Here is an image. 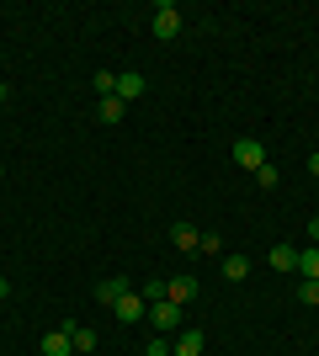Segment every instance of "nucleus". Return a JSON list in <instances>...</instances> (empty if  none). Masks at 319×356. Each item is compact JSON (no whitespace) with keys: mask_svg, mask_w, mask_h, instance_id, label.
<instances>
[{"mask_svg":"<svg viewBox=\"0 0 319 356\" xmlns=\"http://www.w3.org/2000/svg\"><path fill=\"white\" fill-rule=\"evenodd\" d=\"M309 170H314V176H319V149H314V154H309Z\"/></svg>","mask_w":319,"mask_h":356,"instance_id":"obj_23","label":"nucleus"},{"mask_svg":"<svg viewBox=\"0 0 319 356\" xmlns=\"http://www.w3.org/2000/svg\"><path fill=\"white\" fill-rule=\"evenodd\" d=\"M144 356H176V341H170V335H154V341L144 346Z\"/></svg>","mask_w":319,"mask_h":356,"instance_id":"obj_17","label":"nucleus"},{"mask_svg":"<svg viewBox=\"0 0 319 356\" xmlns=\"http://www.w3.org/2000/svg\"><path fill=\"white\" fill-rule=\"evenodd\" d=\"M112 309H117V319H122V325H133V319H144V314H149V303H144L138 293H128V298H117Z\"/></svg>","mask_w":319,"mask_h":356,"instance_id":"obj_8","label":"nucleus"},{"mask_svg":"<svg viewBox=\"0 0 319 356\" xmlns=\"http://www.w3.org/2000/svg\"><path fill=\"white\" fill-rule=\"evenodd\" d=\"M0 298H11V282H6V277H0Z\"/></svg>","mask_w":319,"mask_h":356,"instance_id":"obj_24","label":"nucleus"},{"mask_svg":"<svg viewBox=\"0 0 319 356\" xmlns=\"http://www.w3.org/2000/svg\"><path fill=\"white\" fill-rule=\"evenodd\" d=\"M298 303H319V282H309V277H304V282H298Z\"/></svg>","mask_w":319,"mask_h":356,"instance_id":"obj_20","label":"nucleus"},{"mask_svg":"<svg viewBox=\"0 0 319 356\" xmlns=\"http://www.w3.org/2000/svg\"><path fill=\"white\" fill-rule=\"evenodd\" d=\"M0 176H6V170H0Z\"/></svg>","mask_w":319,"mask_h":356,"instance_id":"obj_26","label":"nucleus"},{"mask_svg":"<svg viewBox=\"0 0 319 356\" xmlns=\"http://www.w3.org/2000/svg\"><path fill=\"white\" fill-rule=\"evenodd\" d=\"M96 90H101V96H117V74H112V70H96Z\"/></svg>","mask_w":319,"mask_h":356,"instance_id":"obj_19","label":"nucleus"},{"mask_svg":"<svg viewBox=\"0 0 319 356\" xmlns=\"http://www.w3.org/2000/svg\"><path fill=\"white\" fill-rule=\"evenodd\" d=\"M298 277H309V282H319V245H309V250H298Z\"/></svg>","mask_w":319,"mask_h":356,"instance_id":"obj_14","label":"nucleus"},{"mask_svg":"<svg viewBox=\"0 0 319 356\" xmlns=\"http://www.w3.org/2000/svg\"><path fill=\"white\" fill-rule=\"evenodd\" d=\"M0 102H6V86H0Z\"/></svg>","mask_w":319,"mask_h":356,"instance_id":"obj_25","label":"nucleus"},{"mask_svg":"<svg viewBox=\"0 0 319 356\" xmlns=\"http://www.w3.org/2000/svg\"><path fill=\"white\" fill-rule=\"evenodd\" d=\"M128 293H133V282H128V277H106V282L96 287V298H101L106 309H112V303H117V298H128Z\"/></svg>","mask_w":319,"mask_h":356,"instance_id":"obj_9","label":"nucleus"},{"mask_svg":"<svg viewBox=\"0 0 319 356\" xmlns=\"http://www.w3.org/2000/svg\"><path fill=\"white\" fill-rule=\"evenodd\" d=\"M197 239H202V229H197V223H170V245H176V250L197 255Z\"/></svg>","mask_w":319,"mask_h":356,"instance_id":"obj_5","label":"nucleus"},{"mask_svg":"<svg viewBox=\"0 0 319 356\" xmlns=\"http://www.w3.org/2000/svg\"><path fill=\"white\" fill-rule=\"evenodd\" d=\"M309 245H319V213L309 218Z\"/></svg>","mask_w":319,"mask_h":356,"instance_id":"obj_22","label":"nucleus"},{"mask_svg":"<svg viewBox=\"0 0 319 356\" xmlns=\"http://www.w3.org/2000/svg\"><path fill=\"white\" fill-rule=\"evenodd\" d=\"M218 271H224V282H245V277H250V255H224Z\"/></svg>","mask_w":319,"mask_h":356,"instance_id":"obj_10","label":"nucleus"},{"mask_svg":"<svg viewBox=\"0 0 319 356\" xmlns=\"http://www.w3.org/2000/svg\"><path fill=\"white\" fill-rule=\"evenodd\" d=\"M165 298H170V303H181V309H186V303L197 298V277H170V282H165Z\"/></svg>","mask_w":319,"mask_h":356,"instance_id":"obj_6","label":"nucleus"},{"mask_svg":"<svg viewBox=\"0 0 319 356\" xmlns=\"http://www.w3.org/2000/svg\"><path fill=\"white\" fill-rule=\"evenodd\" d=\"M144 90H149V80H144L138 70H122V74H117V102H138Z\"/></svg>","mask_w":319,"mask_h":356,"instance_id":"obj_4","label":"nucleus"},{"mask_svg":"<svg viewBox=\"0 0 319 356\" xmlns=\"http://www.w3.org/2000/svg\"><path fill=\"white\" fill-rule=\"evenodd\" d=\"M266 261H272L277 271H298V250H293V245H272V255H266Z\"/></svg>","mask_w":319,"mask_h":356,"instance_id":"obj_12","label":"nucleus"},{"mask_svg":"<svg viewBox=\"0 0 319 356\" xmlns=\"http://www.w3.org/2000/svg\"><path fill=\"white\" fill-rule=\"evenodd\" d=\"M64 335H69V341H75V351H96V341H101V335H96L91 325H75V319H69V325H64Z\"/></svg>","mask_w":319,"mask_h":356,"instance_id":"obj_11","label":"nucleus"},{"mask_svg":"<svg viewBox=\"0 0 319 356\" xmlns=\"http://www.w3.org/2000/svg\"><path fill=\"white\" fill-rule=\"evenodd\" d=\"M256 186H277V165H272V160L256 170Z\"/></svg>","mask_w":319,"mask_h":356,"instance_id":"obj_21","label":"nucleus"},{"mask_svg":"<svg viewBox=\"0 0 319 356\" xmlns=\"http://www.w3.org/2000/svg\"><path fill=\"white\" fill-rule=\"evenodd\" d=\"M149 32L160 38V43H170V38L181 32V6H170V0H160V6H154V22H149Z\"/></svg>","mask_w":319,"mask_h":356,"instance_id":"obj_2","label":"nucleus"},{"mask_svg":"<svg viewBox=\"0 0 319 356\" xmlns=\"http://www.w3.org/2000/svg\"><path fill=\"white\" fill-rule=\"evenodd\" d=\"M144 319L154 325V335H181V319H186V309H181V303H170V298H154Z\"/></svg>","mask_w":319,"mask_h":356,"instance_id":"obj_1","label":"nucleus"},{"mask_svg":"<svg viewBox=\"0 0 319 356\" xmlns=\"http://www.w3.org/2000/svg\"><path fill=\"white\" fill-rule=\"evenodd\" d=\"M38 351H43V356H75V341H69L64 330H48L43 341H38Z\"/></svg>","mask_w":319,"mask_h":356,"instance_id":"obj_7","label":"nucleus"},{"mask_svg":"<svg viewBox=\"0 0 319 356\" xmlns=\"http://www.w3.org/2000/svg\"><path fill=\"white\" fill-rule=\"evenodd\" d=\"M176 356H202V330H181L176 335Z\"/></svg>","mask_w":319,"mask_h":356,"instance_id":"obj_13","label":"nucleus"},{"mask_svg":"<svg viewBox=\"0 0 319 356\" xmlns=\"http://www.w3.org/2000/svg\"><path fill=\"white\" fill-rule=\"evenodd\" d=\"M229 154H234V165H240V170H250V176H256L261 165H266V144H256V138H240V144L229 149Z\"/></svg>","mask_w":319,"mask_h":356,"instance_id":"obj_3","label":"nucleus"},{"mask_svg":"<svg viewBox=\"0 0 319 356\" xmlns=\"http://www.w3.org/2000/svg\"><path fill=\"white\" fill-rule=\"evenodd\" d=\"M197 250H202V255H218V261H224V234H202V239H197Z\"/></svg>","mask_w":319,"mask_h":356,"instance_id":"obj_18","label":"nucleus"},{"mask_svg":"<svg viewBox=\"0 0 319 356\" xmlns=\"http://www.w3.org/2000/svg\"><path fill=\"white\" fill-rule=\"evenodd\" d=\"M133 293L144 298V303H154V298H165V282H160V277H149V282H138Z\"/></svg>","mask_w":319,"mask_h":356,"instance_id":"obj_16","label":"nucleus"},{"mask_svg":"<svg viewBox=\"0 0 319 356\" xmlns=\"http://www.w3.org/2000/svg\"><path fill=\"white\" fill-rule=\"evenodd\" d=\"M128 118V102H117V96H101V122H122Z\"/></svg>","mask_w":319,"mask_h":356,"instance_id":"obj_15","label":"nucleus"}]
</instances>
